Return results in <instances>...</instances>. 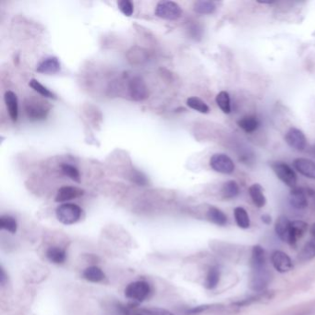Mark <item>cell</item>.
Wrapping results in <instances>:
<instances>
[{"label": "cell", "mask_w": 315, "mask_h": 315, "mask_svg": "<svg viewBox=\"0 0 315 315\" xmlns=\"http://www.w3.org/2000/svg\"><path fill=\"white\" fill-rule=\"evenodd\" d=\"M24 111L27 117L32 121H40L46 119L50 111L49 104L36 97H29L24 101Z\"/></svg>", "instance_id": "1"}, {"label": "cell", "mask_w": 315, "mask_h": 315, "mask_svg": "<svg viewBox=\"0 0 315 315\" xmlns=\"http://www.w3.org/2000/svg\"><path fill=\"white\" fill-rule=\"evenodd\" d=\"M81 208L79 205L74 204H61L56 211L58 220L60 223L66 226L77 223L81 217Z\"/></svg>", "instance_id": "2"}, {"label": "cell", "mask_w": 315, "mask_h": 315, "mask_svg": "<svg viewBox=\"0 0 315 315\" xmlns=\"http://www.w3.org/2000/svg\"><path fill=\"white\" fill-rule=\"evenodd\" d=\"M155 14L164 20H176L181 17L182 8L174 1H160L156 7Z\"/></svg>", "instance_id": "3"}, {"label": "cell", "mask_w": 315, "mask_h": 315, "mask_svg": "<svg viewBox=\"0 0 315 315\" xmlns=\"http://www.w3.org/2000/svg\"><path fill=\"white\" fill-rule=\"evenodd\" d=\"M151 293L150 285L145 281H135L128 285L125 289V296L135 302H142Z\"/></svg>", "instance_id": "4"}, {"label": "cell", "mask_w": 315, "mask_h": 315, "mask_svg": "<svg viewBox=\"0 0 315 315\" xmlns=\"http://www.w3.org/2000/svg\"><path fill=\"white\" fill-rule=\"evenodd\" d=\"M271 167L275 172L276 177H278L283 183L286 184L290 188H296L297 185V175L295 171L293 170L289 164L284 162H273L271 164Z\"/></svg>", "instance_id": "5"}, {"label": "cell", "mask_w": 315, "mask_h": 315, "mask_svg": "<svg viewBox=\"0 0 315 315\" xmlns=\"http://www.w3.org/2000/svg\"><path fill=\"white\" fill-rule=\"evenodd\" d=\"M272 275L267 267L260 269H251L249 279V288L254 291H263L269 285Z\"/></svg>", "instance_id": "6"}, {"label": "cell", "mask_w": 315, "mask_h": 315, "mask_svg": "<svg viewBox=\"0 0 315 315\" xmlns=\"http://www.w3.org/2000/svg\"><path fill=\"white\" fill-rule=\"evenodd\" d=\"M210 166L218 173L230 175L235 171L233 160L225 154H215L210 159Z\"/></svg>", "instance_id": "7"}, {"label": "cell", "mask_w": 315, "mask_h": 315, "mask_svg": "<svg viewBox=\"0 0 315 315\" xmlns=\"http://www.w3.org/2000/svg\"><path fill=\"white\" fill-rule=\"evenodd\" d=\"M128 90L130 96L134 101H144L148 97V88L145 84V80L139 76H135L129 80Z\"/></svg>", "instance_id": "8"}, {"label": "cell", "mask_w": 315, "mask_h": 315, "mask_svg": "<svg viewBox=\"0 0 315 315\" xmlns=\"http://www.w3.org/2000/svg\"><path fill=\"white\" fill-rule=\"evenodd\" d=\"M285 139L287 144L296 151L302 152L306 149L307 138L303 132L297 128L289 129Z\"/></svg>", "instance_id": "9"}, {"label": "cell", "mask_w": 315, "mask_h": 315, "mask_svg": "<svg viewBox=\"0 0 315 315\" xmlns=\"http://www.w3.org/2000/svg\"><path fill=\"white\" fill-rule=\"evenodd\" d=\"M276 232L278 236L283 241L289 244H295L296 239L293 236L292 229H291V221L286 217H280L276 223Z\"/></svg>", "instance_id": "10"}, {"label": "cell", "mask_w": 315, "mask_h": 315, "mask_svg": "<svg viewBox=\"0 0 315 315\" xmlns=\"http://www.w3.org/2000/svg\"><path fill=\"white\" fill-rule=\"evenodd\" d=\"M271 262L279 273H287L293 268V263L289 255L280 250H276L272 253Z\"/></svg>", "instance_id": "11"}, {"label": "cell", "mask_w": 315, "mask_h": 315, "mask_svg": "<svg viewBox=\"0 0 315 315\" xmlns=\"http://www.w3.org/2000/svg\"><path fill=\"white\" fill-rule=\"evenodd\" d=\"M83 194H84V191L78 187L64 186V187H61L58 191L55 201L57 203H65L68 201H72L74 199L81 197Z\"/></svg>", "instance_id": "12"}, {"label": "cell", "mask_w": 315, "mask_h": 315, "mask_svg": "<svg viewBox=\"0 0 315 315\" xmlns=\"http://www.w3.org/2000/svg\"><path fill=\"white\" fill-rule=\"evenodd\" d=\"M296 170L304 177L315 179V163L307 158H297L293 162Z\"/></svg>", "instance_id": "13"}, {"label": "cell", "mask_w": 315, "mask_h": 315, "mask_svg": "<svg viewBox=\"0 0 315 315\" xmlns=\"http://www.w3.org/2000/svg\"><path fill=\"white\" fill-rule=\"evenodd\" d=\"M61 69V65L59 59L56 57H48L43 59L36 68L37 73L46 75H51L59 73Z\"/></svg>", "instance_id": "14"}, {"label": "cell", "mask_w": 315, "mask_h": 315, "mask_svg": "<svg viewBox=\"0 0 315 315\" xmlns=\"http://www.w3.org/2000/svg\"><path fill=\"white\" fill-rule=\"evenodd\" d=\"M290 204L298 210L305 209L308 206L307 193L302 188H294L289 196Z\"/></svg>", "instance_id": "15"}, {"label": "cell", "mask_w": 315, "mask_h": 315, "mask_svg": "<svg viewBox=\"0 0 315 315\" xmlns=\"http://www.w3.org/2000/svg\"><path fill=\"white\" fill-rule=\"evenodd\" d=\"M5 103L7 105L8 115L11 118V120L16 122L18 120L19 117V103H18V97L16 93L11 91H7L5 93Z\"/></svg>", "instance_id": "16"}, {"label": "cell", "mask_w": 315, "mask_h": 315, "mask_svg": "<svg viewBox=\"0 0 315 315\" xmlns=\"http://www.w3.org/2000/svg\"><path fill=\"white\" fill-rule=\"evenodd\" d=\"M250 264H251V269H260V268L266 267L265 252L261 246L257 245L253 247L252 252H251Z\"/></svg>", "instance_id": "17"}, {"label": "cell", "mask_w": 315, "mask_h": 315, "mask_svg": "<svg viewBox=\"0 0 315 315\" xmlns=\"http://www.w3.org/2000/svg\"><path fill=\"white\" fill-rule=\"evenodd\" d=\"M237 126L246 133H252L258 130L260 126V121L255 116L249 115L240 118L237 121Z\"/></svg>", "instance_id": "18"}, {"label": "cell", "mask_w": 315, "mask_h": 315, "mask_svg": "<svg viewBox=\"0 0 315 315\" xmlns=\"http://www.w3.org/2000/svg\"><path fill=\"white\" fill-rule=\"evenodd\" d=\"M249 193L253 204H255L258 208H262L266 204V198L263 194V187L260 184L255 183L251 185L249 187Z\"/></svg>", "instance_id": "19"}, {"label": "cell", "mask_w": 315, "mask_h": 315, "mask_svg": "<svg viewBox=\"0 0 315 315\" xmlns=\"http://www.w3.org/2000/svg\"><path fill=\"white\" fill-rule=\"evenodd\" d=\"M82 276L87 281L92 283L102 282L105 277V273L103 272V270L95 265L87 267L83 271Z\"/></svg>", "instance_id": "20"}, {"label": "cell", "mask_w": 315, "mask_h": 315, "mask_svg": "<svg viewBox=\"0 0 315 315\" xmlns=\"http://www.w3.org/2000/svg\"><path fill=\"white\" fill-rule=\"evenodd\" d=\"M46 258L51 263L61 264L66 261V251L59 247H50L46 250Z\"/></svg>", "instance_id": "21"}, {"label": "cell", "mask_w": 315, "mask_h": 315, "mask_svg": "<svg viewBox=\"0 0 315 315\" xmlns=\"http://www.w3.org/2000/svg\"><path fill=\"white\" fill-rule=\"evenodd\" d=\"M207 218L212 223L216 224L217 226H221V227L226 226L228 223V217L226 216V214L214 206L210 207L207 211Z\"/></svg>", "instance_id": "22"}, {"label": "cell", "mask_w": 315, "mask_h": 315, "mask_svg": "<svg viewBox=\"0 0 315 315\" xmlns=\"http://www.w3.org/2000/svg\"><path fill=\"white\" fill-rule=\"evenodd\" d=\"M217 6L213 1L207 0H199L194 3L193 9L198 14L207 15V14L214 13L216 11Z\"/></svg>", "instance_id": "23"}, {"label": "cell", "mask_w": 315, "mask_h": 315, "mask_svg": "<svg viewBox=\"0 0 315 315\" xmlns=\"http://www.w3.org/2000/svg\"><path fill=\"white\" fill-rule=\"evenodd\" d=\"M221 193L225 199H233L239 193L238 184L235 180H229L224 184Z\"/></svg>", "instance_id": "24"}, {"label": "cell", "mask_w": 315, "mask_h": 315, "mask_svg": "<svg viewBox=\"0 0 315 315\" xmlns=\"http://www.w3.org/2000/svg\"><path fill=\"white\" fill-rule=\"evenodd\" d=\"M234 217L236 223L240 229L246 230L249 228V217L247 211L242 207H236L234 210Z\"/></svg>", "instance_id": "25"}, {"label": "cell", "mask_w": 315, "mask_h": 315, "mask_svg": "<svg viewBox=\"0 0 315 315\" xmlns=\"http://www.w3.org/2000/svg\"><path fill=\"white\" fill-rule=\"evenodd\" d=\"M187 105L191 109H194L203 114H208L210 112V107L208 106V105L202 99L196 96H191L190 98H188Z\"/></svg>", "instance_id": "26"}, {"label": "cell", "mask_w": 315, "mask_h": 315, "mask_svg": "<svg viewBox=\"0 0 315 315\" xmlns=\"http://www.w3.org/2000/svg\"><path fill=\"white\" fill-rule=\"evenodd\" d=\"M0 229L6 230L7 232L15 234L18 230V223L17 220L11 216H2L0 217Z\"/></svg>", "instance_id": "27"}, {"label": "cell", "mask_w": 315, "mask_h": 315, "mask_svg": "<svg viewBox=\"0 0 315 315\" xmlns=\"http://www.w3.org/2000/svg\"><path fill=\"white\" fill-rule=\"evenodd\" d=\"M216 102L218 107L225 113V114H230L231 112V105H230V96L229 92H219L216 97Z\"/></svg>", "instance_id": "28"}, {"label": "cell", "mask_w": 315, "mask_h": 315, "mask_svg": "<svg viewBox=\"0 0 315 315\" xmlns=\"http://www.w3.org/2000/svg\"><path fill=\"white\" fill-rule=\"evenodd\" d=\"M219 280H220V271L217 267H212L206 276L205 288L208 289H214L217 288Z\"/></svg>", "instance_id": "29"}, {"label": "cell", "mask_w": 315, "mask_h": 315, "mask_svg": "<svg viewBox=\"0 0 315 315\" xmlns=\"http://www.w3.org/2000/svg\"><path fill=\"white\" fill-rule=\"evenodd\" d=\"M29 85H30V87H31L32 89H33V91L38 92L40 95H42V96H44V97L52 99L57 98L55 93H53L51 91H49V90L46 88V86L41 84L37 79H31L30 82H29Z\"/></svg>", "instance_id": "30"}, {"label": "cell", "mask_w": 315, "mask_h": 315, "mask_svg": "<svg viewBox=\"0 0 315 315\" xmlns=\"http://www.w3.org/2000/svg\"><path fill=\"white\" fill-rule=\"evenodd\" d=\"M315 257V240H312V241H309L304 245V247L302 248V251L300 252L299 254V259L302 261V262H305V261H309V260H312Z\"/></svg>", "instance_id": "31"}, {"label": "cell", "mask_w": 315, "mask_h": 315, "mask_svg": "<svg viewBox=\"0 0 315 315\" xmlns=\"http://www.w3.org/2000/svg\"><path fill=\"white\" fill-rule=\"evenodd\" d=\"M291 229H292L293 236H294V238L297 241L298 238H301L307 232L308 225H307V223H305L304 221L296 220V221L291 222Z\"/></svg>", "instance_id": "32"}, {"label": "cell", "mask_w": 315, "mask_h": 315, "mask_svg": "<svg viewBox=\"0 0 315 315\" xmlns=\"http://www.w3.org/2000/svg\"><path fill=\"white\" fill-rule=\"evenodd\" d=\"M60 167H61L62 173L66 177H70L75 182H80V175H79V172L77 169V167L70 164H62Z\"/></svg>", "instance_id": "33"}, {"label": "cell", "mask_w": 315, "mask_h": 315, "mask_svg": "<svg viewBox=\"0 0 315 315\" xmlns=\"http://www.w3.org/2000/svg\"><path fill=\"white\" fill-rule=\"evenodd\" d=\"M119 10L127 17H131L134 11V6L130 0H120L118 2Z\"/></svg>", "instance_id": "34"}, {"label": "cell", "mask_w": 315, "mask_h": 315, "mask_svg": "<svg viewBox=\"0 0 315 315\" xmlns=\"http://www.w3.org/2000/svg\"><path fill=\"white\" fill-rule=\"evenodd\" d=\"M131 178H132V180L134 183L137 184L139 186H145V185H147V183H148V180H147L146 176H145L144 173H142V172H140V171H132Z\"/></svg>", "instance_id": "35"}, {"label": "cell", "mask_w": 315, "mask_h": 315, "mask_svg": "<svg viewBox=\"0 0 315 315\" xmlns=\"http://www.w3.org/2000/svg\"><path fill=\"white\" fill-rule=\"evenodd\" d=\"M143 315H175L169 311L161 308H148L141 310Z\"/></svg>", "instance_id": "36"}, {"label": "cell", "mask_w": 315, "mask_h": 315, "mask_svg": "<svg viewBox=\"0 0 315 315\" xmlns=\"http://www.w3.org/2000/svg\"><path fill=\"white\" fill-rule=\"evenodd\" d=\"M209 305H202V306H197V307H194V308L191 309L188 311V314L189 315H197L200 313H203L205 310L209 309Z\"/></svg>", "instance_id": "37"}, {"label": "cell", "mask_w": 315, "mask_h": 315, "mask_svg": "<svg viewBox=\"0 0 315 315\" xmlns=\"http://www.w3.org/2000/svg\"><path fill=\"white\" fill-rule=\"evenodd\" d=\"M7 281V276L6 275V272L3 268V266H1L0 268V283L2 286H5V284Z\"/></svg>", "instance_id": "38"}, {"label": "cell", "mask_w": 315, "mask_h": 315, "mask_svg": "<svg viewBox=\"0 0 315 315\" xmlns=\"http://www.w3.org/2000/svg\"><path fill=\"white\" fill-rule=\"evenodd\" d=\"M262 220H263V223L266 224V225H269L272 222V219H271L269 215H263L262 217Z\"/></svg>", "instance_id": "39"}, {"label": "cell", "mask_w": 315, "mask_h": 315, "mask_svg": "<svg viewBox=\"0 0 315 315\" xmlns=\"http://www.w3.org/2000/svg\"><path fill=\"white\" fill-rule=\"evenodd\" d=\"M311 234H312V236H313L314 239L315 240V224H314V225L312 226V229H311Z\"/></svg>", "instance_id": "40"}, {"label": "cell", "mask_w": 315, "mask_h": 315, "mask_svg": "<svg viewBox=\"0 0 315 315\" xmlns=\"http://www.w3.org/2000/svg\"><path fill=\"white\" fill-rule=\"evenodd\" d=\"M312 154L314 155V157L315 156V146H314L313 148H312Z\"/></svg>", "instance_id": "41"}, {"label": "cell", "mask_w": 315, "mask_h": 315, "mask_svg": "<svg viewBox=\"0 0 315 315\" xmlns=\"http://www.w3.org/2000/svg\"></svg>", "instance_id": "42"}]
</instances>
